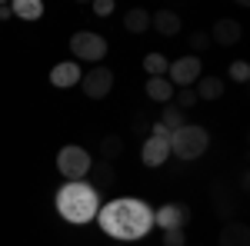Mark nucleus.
Segmentation results:
<instances>
[{"label": "nucleus", "instance_id": "obj_14", "mask_svg": "<svg viewBox=\"0 0 250 246\" xmlns=\"http://www.w3.org/2000/svg\"><path fill=\"white\" fill-rule=\"evenodd\" d=\"M193 94H197V100H220L224 96V80L220 76H204V80H197Z\"/></svg>", "mask_w": 250, "mask_h": 246}, {"label": "nucleus", "instance_id": "obj_13", "mask_svg": "<svg viewBox=\"0 0 250 246\" xmlns=\"http://www.w3.org/2000/svg\"><path fill=\"white\" fill-rule=\"evenodd\" d=\"M147 96L157 100V103H170L173 100V83L167 76H150V80H147Z\"/></svg>", "mask_w": 250, "mask_h": 246}, {"label": "nucleus", "instance_id": "obj_17", "mask_svg": "<svg viewBox=\"0 0 250 246\" xmlns=\"http://www.w3.org/2000/svg\"><path fill=\"white\" fill-rule=\"evenodd\" d=\"M10 14L20 20H40L43 17V3L40 0H14L10 3Z\"/></svg>", "mask_w": 250, "mask_h": 246}, {"label": "nucleus", "instance_id": "obj_5", "mask_svg": "<svg viewBox=\"0 0 250 246\" xmlns=\"http://www.w3.org/2000/svg\"><path fill=\"white\" fill-rule=\"evenodd\" d=\"M70 50H74V57L77 60H90V63H100V60L107 57V40L94 34V30H77L74 37H70Z\"/></svg>", "mask_w": 250, "mask_h": 246}, {"label": "nucleus", "instance_id": "obj_10", "mask_svg": "<svg viewBox=\"0 0 250 246\" xmlns=\"http://www.w3.org/2000/svg\"><path fill=\"white\" fill-rule=\"evenodd\" d=\"M80 76H83V70H80L77 60H63V63H57L54 70H50V83L57 87V90H70V87H77Z\"/></svg>", "mask_w": 250, "mask_h": 246}, {"label": "nucleus", "instance_id": "obj_28", "mask_svg": "<svg viewBox=\"0 0 250 246\" xmlns=\"http://www.w3.org/2000/svg\"><path fill=\"white\" fill-rule=\"evenodd\" d=\"M134 130H137V133L147 130V120H144V116H137V120H134Z\"/></svg>", "mask_w": 250, "mask_h": 246}, {"label": "nucleus", "instance_id": "obj_11", "mask_svg": "<svg viewBox=\"0 0 250 246\" xmlns=\"http://www.w3.org/2000/svg\"><path fill=\"white\" fill-rule=\"evenodd\" d=\"M240 37H244V27H240L233 17H224V20H217V23H213L210 40H217L220 47H230V43H237Z\"/></svg>", "mask_w": 250, "mask_h": 246}, {"label": "nucleus", "instance_id": "obj_27", "mask_svg": "<svg viewBox=\"0 0 250 246\" xmlns=\"http://www.w3.org/2000/svg\"><path fill=\"white\" fill-rule=\"evenodd\" d=\"M14 14H10V3H0V20H10Z\"/></svg>", "mask_w": 250, "mask_h": 246}, {"label": "nucleus", "instance_id": "obj_22", "mask_svg": "<svg viewBox=\"0 0 250 246\" xmlns=\"http://www.w3.org/2000/svg\"><path fill=\"white\" fill-rule=\"evenodd\" d=\"M177 94V110H193L197 107V94H193V87H180V90H173Z\"/></svg>", "mask_w": 250, "mask_h": 246}, {"label": "nucleus", "instance_id": "obj_4", "mask_svg": "<svg viewBox=\"0 0 250 246\" xmlns=\"http://www.w3.org/2000/svg\"><path fill=\"white\" fill-rule=\"evenodd\" d=\"M90 167H94V160H90V153L83 150L80 143H67V147L57 150V173L67 183H80L90 173Z\"/></svg>", "mask_w": 250, "mask_h": 246}, {"label": "nucleus", "instance_id": "obj_16", "mask_svg": "<svg viewBox=\"0 0 250 246\" xmlns=\"http://www.w3.org/2000/svg\"><path fill=\"white\" fill-rule=\"evenodd\" d=\"M220 246H250V229L244 223H230L220 233Z\"/></svg>", "mask_w": 250, "mask_h": 246}, {"label": "nucleus", "instance_id": "obj_9", "mask_svg": "<svg viewBox=\"0 0 250 246\" xmlns=\"http://www.w3.org/2000/svg\"><path fill=\"white\" fill-rule=\"evenodd\" d=\"M140 160H144V167H164L167 160H170V136H147L144 140V147H140Z\"/></svg>", "mask_w": 250, "mask_h": 246}, {"label": "nucleus", "instance_id": "obj_15", "mask_svg": "<svg viewBox=\"0 0 250 246\" xmlns=\"http://www.w3.org/2000/svg\"><path fill=\"white\" fill-rule=\"evenodd\" d=\"M124 30H127V34H144V30H150V14H147L144 7L127 10V14H124Z\"/></svg>", "mask_w": 250, "mask_h": 246}, {"label": "nucleus", "instance_id": "obj_21", "mask_svg": "<svg viewBox=\"0 0 250 246\" xmlns=\"http://www.w3.org/2000/svg\"><path fill=\"white\" fill-rule=\"evenodd\" d=\"M157 123H164V127L173 133V130H180L187 120H184V110H177V107H164V114H160V120H157Z\"/></svg>", "mask_w": 250, "mask_h": 246}, {"label": "nucleus", "instance_id": "obj_1", "mask_svg": "<svg viewBox=\"0 0 250 246\" xmlns=\"http://www.w3.org/2000/svg\"><path fill=\"white\" fill-rule=\"evenodd\" d=\"M97 227L104 229L110 240L120 243H137L144 236H150L154 229V209L150 203H144L140 196H117L110 203H100L97 213Z\"/></svg>", "mask_w": 250, "mask_h": 246}, {"label": "nucleus", "instance_id": "obj_3", "mask_svg": "<svg viewBox=\"0 0 250 246\" xmlns=\"http://www.w3.org/2000/svg\"><path fill=\"white\" fill-rule=\"evenodd\" d=\"M210 147V133L204 130V127H197V123H184L180 130L170 133V156L177 153V160H197V156H204V150Z\"/></svg>", "mask_w": 250, "mask_h": 246}, {"label": "nucleus", "instance_id": "obj_20", "mask_svg": "<svg viewBox=\"0 0 250 246\" xmlns=\"http://www.w3.org/2000/svg\"><path fill=\"white\" fill-rule=\"evenodd\" d=\"M167 67H170V60L164 57V54H147V57H144L147 76H167Z\"/></svg>", "mask_w": 250, "mask_h": 246}, {"label": "nucleus", "instance_id": "obj_6", "mask_svg": "<svg viewBox=\"0 0 250 246\" xmlns=\"http://www.w3.org/2000/svg\"><path fill=\"white\" fill-rule=\"evenodd\" d=\"M80 90L90 96V100H104V96L114 90V70H110V67H104V63L90 67L87 74L80 76Z\"/></svg>", "mask_w": 250, "mask_h": 246}, {"label": "nucleus", "instance_id": "obj_25", "mask_svg": "<svg viewBox=\"0 0 250 246\" xmlns=\"http://www.w3.org/2000/svg\"><path fill=\"white\" fill-rule=\"evenodd\" d=\"M94 14L97 17H110L114 14V0H94Z\"/></svg>", "mask_w": 250, "mask_h": 246}, {"label": "nucleus", "instance_id": "obj_12", "mask_svg": "<svg viewBox=\"0 0 250 246\" xmlns=\"http://www.w3.org/2000/svg\"><path fill=\"white\" fill-rule=\"evenodd\" d=\"M150 27H154L157 34H164V37H177L180 34V17L173 10H157L154 17H150Z\"/></svg>", "mask_w": 250, "mask_h": 246}, {"label": "nucleus", "instance_id": "obj_19", "mask_svg": "<svg viewBox=\"0 0 250 246\" xmlns=\"http://www.w3.org/2000/svg\"><path fill=\"white\" fill-rule=\"evenodd\" d=\"M120 153H124V136L110 133V136H104V140H100V160L114 163V160L120 156Z\"/></svg>", "mask_w": 250, "mask_h": 246}, {"label": "nucleus", "instance_id": "obj_30", "mask_svg": "<svg viewBox=\"0 0 250 246\" xmlns=\"http://www.w3.org/2000/svg\"><path fill=\"white\" fill-rule=\"evenodd\" d=\"M200 246H204V243H200Z\"/></svg>", "mask_w": 250, "mask_h": 246}, {"label": "nucleus", "instance_id": "obj_29", "mask_svg": "<svg viewBox=\"0 0 250 246\" xmlns=\"http://www.w3.org/2000/svg\"><path fill=\"white\" fill-rule=\"evenodd\" d=\"M117 246H127V243H117Z\"/></svg>", "mask_w": 250, "mask_h": 246}, {"label": "nucleus", "instance_id": "obj_2", "mask_svg": "<svg viewBox=\"0 0 250 246\" xmlns=\"http://www.w3.org/2000/svg\"><path fill=\"white\" fill-rule=\"evenodd\" d=\"M54 207H57L60 220H67L70 227H87V223H94L97 213H100V189L90 187L87 180L63 183L54 193Z\"/></svg>", "mask_w": 250, "mask_h": 246}, {"label": "nucleus", "instance_id": "obj_24", "mask_svg": "<svg viewBox=\"0 0 250 246\" xmlns=\"http://www.w3.org/2000/svg\"><path fill=\"white\" fill-rule=\"evenodd\" d=\"M164 246H187V233L184 229H164Z\"/></svg>", "mask_w": 250, "mask_h": 246}, {"label": "nucleus", "instance_id": "obj_7", "mask_svg": "<svg viewBox=\"0 0 250 246\" xmlns=\"http://www.w3.org/2000/svg\"><path fill=\"white\" fill-rule=\"evenodd\" d=\"M200 70H204V67H200V57H197V54H187V57H177L170 67H167V80L173 83V90H177V87H193V83L200 80Z\"/></svg>", "mask_w": 250, "mask_h": 246}, {"label": "nucleus", "instance_id": "obj_23", "mask_svg": "<svg viewBox=\"0 0 250 246\" xmlns=\"http://www.w3.org/2000/svg\"><path fill=\"white\" fill-rule=\"evenodd\" d=\"M227 74H230L233 83H247L250 80V63L247 60H233L230 67H227Z\"/></svg>", "mask_w": 250, "mask_h": 246}, {"label": "nucleus", "instance_id": "obj_26", "mask_svg": "<svg viewBox=\"0 0 250 246\" xmlns=\"http://www.w3.org/2000/svg\"><path fill=\"white\" fill-rule=\"evenodd\" d=\"M190 47H193V50H207V47H210V37H207V34H193Z\"/></svg>", "mask_w": 250, "mask_h": 246}, {"label": "nucleus", "instance_id": "obj_8", "mask_svg": "<svg viewBox=\"0 0 250 246\" xmlns=\"http://www.w3.org/2000/svg\"><path fill=\"white\" fill-rule=\"evenodd\" d=\"M190 223V207L187 203H164L160 209H154V227L160 229H184Z\"/></svg>", "mask_w": 250, "mask_h": 246}, {"label": "nucleus", "instance_id": "obj_18", "mask_svg": "<svg viewBox=\"0 0 250 246\" xmlns=\"http://www.w3.org/2000/svg\"><path fill=\"white\" fill-rule=\"evenodd\" d=\"M90 173H94V183H90V187H97V189L114 187V163H107V160H97L94 167H90Z\"/></svg>", "mask_w": 250, "mask_h": 246}]
</instances>
